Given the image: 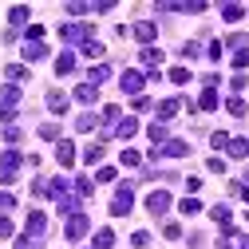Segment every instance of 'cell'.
I'll use <instances>...</instances> for the list:
<instances>
[{
    "label": "cell",
    "instance_id": "obj_3",
    "mask_svg": "<svg viewBox=\"0 0 249 249\" xmlns=\"http://www.w3.org/2000/svg\"><path fill=\"white\" fill-rule=\"evenodd\" d=\"M91 32H95V24H64V28H59V36H64L68 44H87L91 40Z\"/></svg>",
    "mask_w": 249,
    "mask_h": 249
},
{
    "label": "cell",
    "instance_id": "obj_42",
    "mask_svg": "<svg viewBox=\"0 0 249 249\" xmlns=\"http://www.w3.org/2000/svg\"><path fill=\"white\" fill-rule=\"evenodd\" d=\"M32 194H36V198H48V178H36V182H32Z\"/></svg>",
    "mask_w": 249,
    "mask_h": 249
},
{
    "label": "cell",
    "instance_id": "obj_12",
    "mask_svg": "<svg viewBox=\"0 0 249 249\" xmlns=\"http://www.w3.org/2000/svg\"><path fill=\"white\" fill-rule=\"evenodd\" d=\"M20 55L28 59V64H36V59H44V55H48V48H44V40H28V44L20 48Z\"/></svg>",
    "mask_w": 249,
    "mask_h": 249
},
{
    "label": "cell",
    "instance_id": "obj_31",
    "mask_svg": "<svg viewBox=\"0 0 249 249\" xmlns=\"http://www.w3.org/2000/svg\"><path fill=\"white\" fill-rule=\"evenodd\" d=\"M198 107H202V111H213V107H217V91H202Z\"/></svg>",
    "mask_w": 249,
    "mask_h": 249
},
{
    "label": "cell",
    "instance_id": "obj_17",
    "mask_svg": "<svg viewBox=\"0 0 249 249\" xmlns=\"http://www.w3.org/2000/svg\"><path fill=\"white\" fill-rule=\"evenodd\" d=\"M75 99H79V103H95V99H99L95 83H79V87H75Z\"/></svg>",
    "mask_w": 249,
    "mask_h": 249
},
{
    "label": "cell",
    "instance_id": "obj_15",
    "mask_svg": "<svg viewBox=\"0 0 249 249\" xmlns=\"http://www.w3.org/2000/svg\"><path fill=\"white\" fill-rule=\"evenodd\" d=\"M71 71H75V52H64L55 59V75H71Z\"/></svg>",
    "mask_w": 249,
    "mask_h": 249
},
{
    "label": "cell",
    "instance_id": "obj_22",
    "mask_svg": "<svg viewBox=\"0 0 249 249\" xmlns=\"http://www.w3.org/2000/svg\"><path fill=\"white\" fill-rule=\"evenodd\" d=\"M95 127H99V115H91V111H83L75 119V131H95Z\"/></svg>",
    "mask_w": 249,
    "mask_h": 249
},
{
    "label": "cell",
    "instance_id": "obj_32",
    "mask_svg": "<svg viewBox=\"0 0 249 249\" xmlns=\"http://www.w3.org/2000/svg\"><path fill=\"white\" fill-rule=\"evenodd\" d=\"M75 198H91V178H75Z\"/></svg>",
    "mask_w": 249,
    "mask_h": 249
},
{
    "label": "cell",
    "instance_id": "obj_26",
    "mask_svg": "<svg viewBox=\"0 0 249 249\" xmlns=\"http://www.w3.org/2000/svg\"><path fill=\"white\" fill-rule=\"evenodd\" d=\"M178 107H182L178 99H162V103H159V119H174V115H178Z\"/></svg>",
    "mask_w": 249,
    "mask_h": 249
},
{
    "label": "cell",
    "instance_id": "obj_55",
    "mask_svg": "<svg viewBox=\"0 0 249 249\" xmlns=\"http://www.w3.org/2000/svg\"><path fill=\"white\" fill-rule=\"evenodd\" d=\"M245 190H249V170H245Z\"/></svg>",
    "mask_w": 249,
    "mask_h": 249
},
{
    "label": "cell",
    "instance_id": "obj_23",
    "mask_svg": "<svg viewBox=\"0 0 249 249\" xmlns=\"http://www.w3.org/2000/svg\"><path fill=\"white\" fill-rule=\"evenodd\" d=\"M83 162H91V166H95V162H103V142H91V146L83 150Z\"/></svg>",
    "mask_w": 249,
    "mask_h": 249
},
{
    "label": "cell",
    "instance_id": "obj_7",
    "mask_svg": "<svg viewBox=\"0 0 249 249\" xmlns=\"http://www.w3.org/2000/svg\"><path fill=\"white\" fill-rule=\"evenodd\" d=\"M170 206H174V198H170L166 190H154V194L146 198V210H150V213H159V217H162V213H166Z\"/></svg>",
    "mask_w": 249,
    "mask_h": 249
},
{
    "label": "cell",
    "instance_id": "obj_18",
    "mask_svg": "<svg viewBox=\"0 0 249 249\" xmlns=\"http://www.w3.org/2000/svg\"><path fill=\"white\" fill-rule=\"evenodd\" d=\"M226 48H230L233 55H237V52H249V36H245V32H233V36L226 40Z\"/></svg>",
    "mask_w": 249,
    "mask_h": 249
},
{
    "label": "cell",
    "instance_id": "obj_2",
    "mask_svg": "<svg viewBox=\"0 0 249 249\" xmlns=\"http://www.w3.org/2000/svg\"><path fill=\"white\" fill-rule=\"evenodd\" d=\"M119 87L127 91V95H135V99H139V95H142V87H146V75H142L139 68H127V71L119 75Z\"/></svg>",
    "mask_w": 249,
    "mask_h": 249
},
{
    "label": "cell",
    "instance_id": "obj_45",
    "mask_svg": "<svg viewBox=\"0 0 249 249\" xmlns=\"http://www.w3.org/2000/svg\"><path fill=\"white\" fill-rule=\"evenodd\" d=\"M28 40H44V24H28Z\"/></svg>",
    "mask_w": 249,
    "mask_h": 249
},
{
    "label": "cell",
    "instance_id": "obj_16",
    "mask_svg": "<svg viewBox=\"0 0 249 249\" xmlns=\"http://www.w3.org/2000/svg\"><path fill=\"white\" fill-rule=\"evenodd\" d=\"M48 111H55V115L68 111V95H64V91H48Z\"/></svg>",
    "mask_w": 249,
    "mask_h": 249
},
{
    "label": "cell",
    "instance_id": "obj_25",
    "mask_svg": "<svg viewBox=\"0 0 249 249\" xmlns=\"http://www.w3.org/2000/svg\"><path fill=\"white\" fill-rule=\"evenodd\" d=\"M226 111H230L233 119H241V115H245V99H241V95H230V99H226Z\"/></svg>",
    "mask_w": 249,
    "mask_h": 249
},
{
    "label": "cell",
    "instance_id": "obj_19",
    "mask_svg": "<svg viewBox=\"0 0 249 249\" xmlns=\"http://www.w3.org/2000/svg\"><path fill=\"white\" fill-rule=\"evenodd\" d=\"M4 79H8V83H24V79H28V68H24V64H8V68H4Z\"/></svg>",
    "mask_w": 249,
    "mask_h": 249
},
{
    "label": "cell",
    "instance_id": "obj_8",
    "mask_svg": "<svg viewBox=\"0 0 249 249\" xmlns=\"http://www.w3.org/2000/svg\"><path fill=\"white\" fill-rule=\"evenodd\" d=\"M55 162L59 166H75V142L71 139H59L55 142Z\"/></svg>",
    "mask_w": 249,
    "mask_h": 249
},
{
    "label": "cell",
    "instance_id": "obj_33",
    "mask_svg": "<svg viewBox=\"0 0 249 249\" xmlns=\"http://www.w3.org/2000/svg\"><path fill=\"white\" fill-rule=\"evenodd\" d=\"M131 245H135V249H146V245H150V233H146V230H135V233H131Z\"/></svg>",
    "mask_w": 249,
    "mask_h": 249
},
{
    "label": "cell",
    "instance_id": "obj_13",
    "mask_svg": "<svg viewBox=\"0 0 249 249\" xmlns=\"http://www.w3.org/2000/svg\"><path fill=\"white\" fill-rule=\"evenodd\" d=\"M115 135H119V139H135V135H139V119H119V123H115Z\"/></svg>",
    "mask_w": 249,
    "mask_h": 249
},
{
    "label": "cell",
    "instance_id": "obj_48",
    "mask_svg": "<svg viewBox=\"0 0 249 249\" xmlns=\"http://www.w3.org/2000/svg\"><path fill=\"white\" fill-rule=\"evenodd\" d=\"M206 170H210V174H222V170H226V162H222V159H210V162H206Z\"/></svg>",
    "mask_w": 249,
    "mask_h": 249
},
{
    "label": "cell",
    "instance_id": "obj_44",
    "mask_svg": "<svg viewBox=\"0 0 249 249\" xmlns=\"http://www.w3.org/2000/svg\"><path fill=\"white\" fill-rule=\"evenodd\" d=\"M4 142H20V127H12V123H8V127H4Z\"/></svg>",
    "mask_w": 249,
    "mask_h": 249
},
{
    "label": "cell",
    "instance_id": "obj_6",
    "mask_svg": "<svg viewBox=\"0 0 249 249\" xmlns=\"http://www.w3.org/2000/svg\"><path fill=\"white\" fill-rule=\"evenodd\" d=\"M28 237H32V241H44L48 237V213H40V210L28 213Z\"/></svg>",
    "mask_w": 249,
    "mask_h": 249
},
{
    "label": "cell",
    "instance_id": "obj_53",
    "mask_svg": "<svg viewBox=\"0 0 249 249\" xmlns=\"http://www.w3.org/2000/svg\"><path fill=\"white\" fill-rule=\"evenodd\" d=\"M150 107H154V103H150L146 95H139V99H135V111H150Z\"/></svg>",
    "mask_w": 249,
    "mask_h": 249
},
{
    "label": "cell",
    "instance_id": "obj_52",
    "mask_svg": "<svg viewBox=\"0 0 249 249\" xmlns=\"http://www.w3.org/2000/svg\"><path fill=\"white\" fill-rule=\"evenodd\" d=\"M16 249H36V241H32V237L24 233V237H16Z\"/></svg>",
    "mask_w": 249,
    "mask_h": 249
},
{
    "label": "cell",
    "instance_id": "obj_39",
    "mask_svg": "<svg viewBox=\"0 0 249 249\" xmlns=\"http://www.w3.org/2000/svg\"><path fill=\"white\" fill-rule=\"evenodd\" d=\"M170 83H190V71L186 68H170Z\"/></svg>",
    "mask_w": 249,
    "mask_h": 249
},
{
    "label": "cell",
    "instance_id": "obj_30",
    "mask_svg": "<svg viewBox=\"0 0 249 249\" xmlns=\"http://www.w3.org/2000/svg\"><path fill=\"white\" fill-rule=\"evenodd\" d=\"M146 135H150L154 142L162 146V142H166V123H150V131H146Z\"/></svg>",
    "mask_w": 249,
    "mask_h": 249
},
{
    "label": "cell",
    "instance_id": "obj_20",
    "mask_svg": "<svg viewBox=\"0 0 249 249\" xmlns=\"http://www.w3.org/2000/svg\"><path fill=\"white\" fill-rule=\"evenodd\" d=\"M226 154H230V159H245V154H249V142H245V139H230Z\"/></svg>",
    "mask_w": 249,
    "mask_h": 249
},
{
    "label": "cell",
    "instance_id": "obj_43",
    "mask_svg": "<svg viewBox=\"0 0 249 249\" xmlns=\"http://www.w3.org/2000/svg\"><path fill=\"white\" fill-rule=\"evenodd\" d=\"M95 182H115V166H99V174H95Z\"/></svg>",
    "mask_w": 249,
    "mask_h": 249
},
{
    "label": "cell",
    "instance_id": "obj_38",
    "mask_svg": "<svg viewBox=\"0 0 249 249\" xmlns=\"http://www.w3.org/2000/svg\"><path fill=\"white\" fill-rule=\"evenodd\" d=\"M68 12H71V16H83V12H95V4H79V0H71Z\"/></svg>",
    "mask_w": 249,
    "mask_h": 249
},
{
    "label": "cell",
    "instance_id": "obj_5",
    "mask_svg": "<svg viewBox=\"0 0 249 249\" xmlns=\"http://www.w3.org/2000/svg\"><path fill=\"white\" fill-rule=\"evenodd\" d=\"M186 154H190V146L182 139H166L159 150H150V159H186Z\"/></svg>",
    "mask_w": 249,
    "mask_h": 249
},
{
    "label": "cell",
    "instance_id": "obj_37",
    "mask_svg": "<svg viewBox=\"0 0 249 249\" xmlns=\"http://www.w3.org/2000/svg\"><path fill=\"white\" fill-rule=\"evenodd\" d=\"M0 210H16V194L12 190H0Z\"/></svg>",
    "mask_w": 249,
    "mask_h": 249
},
{
    "label": "cell",
    "instance_id": "obj_28",
    "mask_svg": "<svg viewBox=\"0 0 249 249\" xmlns=\"http://www.w3.org/2000/svg\"><path fill=\"white\" fill-rule=\"evenodd\" d=\"M222 16H226V24H233V20L245 16V8H241V4H222Z\"/></svg>",
    "mask_w": 249,
    "mask_h": 249
},
{
    "label": "cell",
    "instance_id": "obj_50",
    "mask_svg": "<svg viewBox=\"0 0 249 249\" xmlns=\"http://www.w3.org/2000/svg\"><path fill=\"white\" fill-rule=\"evenodd\" d=\"M182 52H186V59H194V55H202V44H186Z\"/></svg>",
    "mask_w": 249,
    "mask_h": 249
},
{
    "label": "cell",
    "instance_id": "obj_35",
    "mask_svg": "<svg viewBox=\"0 0 249 249\" xmlns=\"http://www.w3.org/2000/svg\"><path fill=\"white\" fill-rule=\"evenodd\" d=\"M178 210H182V213H202V202H198V198H182Z\"/></svg>",
    "mask_w": 249,
    "mask_h": 249
},
{
    "label": "cell",
    "instance_id": "obj_29",
    "mask_svg": "<svg viewBox=\"0 0 249 249\" xmlns=\"http://www.w3.org/2000/svg\"><path fill=\"white\" fill-rule=\"evenodd\" d=\"M79 52H83L87 59H99V55H103V44H99V40H87V44H83Z\"/></svg>",
    "mask_w": 249,
    "mask_h": 249
},
{
    "label": "cell",
    "instance_id": "obj_9",
    "mask_svg": "<svg viewBox=\"0 0 249 249\" xmlns=\"http://www.w3.org/2000/svg\"><path fill=\"white\" fill-rule=\"evenodd\" d=\"M154 36H159V24H154V20H139V24H135V40H139V44L150 48Z\"/></svg>",
    "mask_w": 249,
    "mask_h": 249
},
{
    "label": "cell",
    "instance_id": "obj_27",
    "mask_svg": "<svg viewBox=\"0 0 249 249\" xmlns=\"http://www.w3.org/2000/svg\"><path fill=\"white\" fill-rule=\"evenodd\" d=\"M107 79H111V68H107V64H95V68H91V79H87V83H107Z\"/></svg>",
    "mask_w": 249,
    "mask_h": 249
},
{
    "label": "cell",
    "instance_id": "obj_40",
    "mask_svg": "<svg viewBox=\"0 0 249 249\" xmlns=\"http://www.w3.org/2000/svg\"><path fill=\"white\" fill-rule=\"evenodd\" d=\"M103 119H107L103 127H115V119H119V107H115V103H107V107H103Z\"/></svg>",
    "mask_w": 249,
    "mask_h": 249
},
{
    "label": "cell",
    "instance_id": "obj_11",
    "mask_svg": "<svg viewBox=\"0 0 249 249\" xmlns=\"http://www.w3.org/2000/svg\"><path fill=\"white\" fill-rule=\"evenodd\" d=\"M87 230H91V226H87V213H75V217H68V230H64V233H68V241H79Z\"/></svg>",
    "mask_w": 249,
    "mask_h": 249
},
{
    "label": "cell",
    "instance_id": "obj_47",
    "mask_svg": "<svg viewBox=\"0 0 249 249\" xmlns=\"http://www.w3.org/2000/svg\"><path fill=\"white\" fill-rule=\"evenodd\" d=\"M222 48H226V44H217V40H213V44H210V48H206V52H210V55H206V59H222Z\"/></svg>",
    "mask_w": 249,
    "mask_h": 249
},
{
    "label": "cell",
    "instance_id": "obj_56",
    "mask_svg": "<svg viewBox=\"0 0 249 249\" xmlns=\"http://www.w3.org/2000/svg\"><path fill=\"white\" fill-rule=\"evenodd\" d=\"M245 217H249V213H245Z\"/></svg>",
    "mask_w": 249,
    "mask_h": 249
},
{
    "label": "cell",
    "instance_id": "obj_36",
    "mask_svg": "<svg viewBox=\"0 0 249 249\" xmlns=\"http://www.w3.org/2000/svg\"><path fill=\"white\" fill-rule=\"evenodd\" d=\"M40 139H52V142H59V127H55V123H44V127H40Z\"/></svg>",
    "mask_w": 249,
    "mask_h": 249
},
{
    "label": "cell",
    "instance_id": "obj_24",
    "mask_svg": "<svg viewBox=\"0 0 249 249\" xmlns=\"http://www.w3.org/2000/svg\"><path fill=\"white\" fill-rule=\"evenodd\" d=\"M8 24H12V28H20V24H28V4H16V8L8 12Z\"/></svg>",
    "mask_w": 249,
    "mask_h": 249
},
{
    "label": "cell",
    "instance_id": "obj_49",
    "mask_svg": "<svg viewBox=\"0 0 249 249\" xmlns=\"http://www.w3.org/2000/svg\"><path fill=\"white\" fill-rule=\"evenodd\" d=\"M0 237H12V217H0Z\"/></svg>",
    "mask_w": 249,
    "mask_h": 249
},
{
    "label": "cell",
    "instance_id": "obj_51",
    "mask_svg": "<svg viewBox=\"0 0 249 249\" xmlns=\"http://www.w3.org/2000/svg\"><path fill=\"white\" fill-rule=\"evenodd\" d=\"M233 68H249V52H237L233 55Z\"/></svg>",
    "mask_w": 249,
    "mask_h": 249
},
{
    "label": "cell",
    "instance_id": "obj_14",
    "mask_svg": "<svg viewBox=\"0 0 249 249\" xmlns=\"http://www.w3.org/2000/svg\"><path fill=\"white\" fill-rule=\"evenodd\" d=\"M115 245V230H95V237H91V249H111Z\"/></svg>",
    "mask_w": 249,
    "mask_h": 249
},
{
    "label": "cell",
    "instance_id": "obj_54",
    "mask_svg": "<svg viewBox=\"0 0 249 249\" xmlns=\"http://www.w3.org/2000/svg\"><path fill=\"white\" fill-rule=\"evenodd\" d=\"M233 245H237V249H249V233H245V237H237Z\"/></svg>",
    "mask_w": 249,
    "mask_h": 249
},
{
    "label": "cell",
    "instance_id": "obj_1",
    "mask_svg": "<svg viewBox=\"0 0 249 249\" xmlns=\"http://www.w3.org/2000/svg\"><path fill=\"white\" fill-rule=\"evenodd\" d=\"M131 206H135V190H131V182H123L115 190V198H111V213L123 217V213H131Z\"/></svg>",
    "mask_w": 249,
    "mask_h": 249
},
{
    "label": "cell",
    "instance_id": "obj_41",
    "mask_svg": "<svg viewBox=\"0 0 249 249\" xmlns=\"http://www.w3.org/2000/svg\"><path fill=\"white\" fill-rule=\"evenodd\" d=\"M139 162H142L139 150H123V166H139Z\"/></svg>",
    "mask_w": 249,
    "mask_h": 249
},
{
    "label": "cell",
    "instance_id": "obj_10",
    "mask_svg": "<svg viewBox=\"0 0 249 249\" xmlns=\"http://www.w3.org/2000/svg\"><path fill=\"white\" fill-rule=\"evenodd\" d=\"M20 103V87H4V99H0V119H12Z\"/></svg>",
    "mask_w": 249,
    "mask_h": 249
},
{
    "label": "cell",
    "instance_id": "obj_21",
    "mask_svg": "<svg viewBox=\"0 0 249 249\" xmlns=\"http://www.w3.org/2000/svg\"><path fill=\"white\" fill-rule=\"evenodd\" d=\"M142 64H146L150 71H159V64H162V52H159V48H142Z\"/></svg>",
    "mask_w": 249,
    "mask_h": 249
},
{
    "label": "cell",
    "instance_id": "obj_46",
    "mask_svg": "<svg viewBox=\"0 0 249 249\" xmlns=\"http://www.w3.org/2000/svg\"><path fill=\"white\" fill-rule=\"evenodd\" d=\"M162 233H166V237H182V226H178V222H166Z\"/></svg>",
    "mask_w": 249,
    "mask_h": 249
},
{
    "label": "cell",
    "instance_id": "obj_4",
    "mask_svg": "<svg viewBox=\"0 0 249 249\" xmlns=\"http://www.w3.org/2000/svg\"><path fill=\"white\" fill-rule=\"evenodd\" d=\"M20 166H24V154H20V150H4V159H0V182L8 186Z\"/></svg>",
    "mask_w": 249,
    "mask_h": 249
},
{
    "label": "cell",
    "instance_id": "obj_34",
    "mask_svg": "<svg viewBox=\"0 0 249 249\" xmlns=\"http://www.w3.org/2000/svg\"><path fill=\"white\" fill-rule=\"evenodd\" d=\"M210 146H217V150H226V146H230V135H226V131H213V135H210Z\"/></svg>",
    "mask_w": 249,
    "mask_h": 249
}]
</instances>
